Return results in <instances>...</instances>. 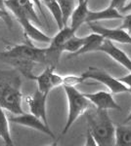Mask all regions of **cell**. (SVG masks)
I'll return each mask as SVG.
<instances>
[{
    "mask_svg": "<svg viewBox=\"0 0 131 146\" xmlns=\"http://www.w3.org/2000/svg\"><path fill=\"white\" fill-rule=\"evenodd\" d=\"M84 82V79L80 76L77 75H67L63 76V85L62 86H73L77 87L78 84H81Z\"/></svg>",
    "mask_w": 131,
    "mask_h": 146,
    "instance_id": "obj_20",
    "label": "cell"
},
{
    "mask_svg": "<svg viewBox=\"0 0 131 146\" xmlns=\"http://www.w3.org/2000/svg\"><path fill=\"white\" fill-rule=\"evenodd\" d=\"M126 3H127V0H111V3L109 6L122 13V10L125 7Z\"/></svg>",
    "mask_w": 131,
    "mask_h": 146,
    "instance_id": "obj_21",
    "label": "cell"
},
{
    "mask_svg": "<svg viewBox=\"0 0 131 146\" xmlns=\"http://www.w3.org/2000/svg\"><path fill=\"white\" fill-rule=\"evenodd\" d=\"M6 58H19L34 63L46 64V48H36L30 43L10 46L0 53V60H3Z\"/></svg>",
    "mask_w": 131,
    "mask_h": 146,
    "instance_id": "obj_4",
    "label": "cell"
},
{
    "mask_svg": "<svg viewBox=\"0 0 131 146\" xmlns=\"http://www.w3.org/2000/svg\"><path fill=\"white\" fill-rule=\"evenodd\" d=\"M0 20L3 21L9 27H12V18L8 10H4V9L0 8Z\"/></svg>",
    "mask_w": 131,
    "mask_h": 146,
    "instance_id": "obj_22",
    "label": "cell"
},
{
    "mask_svg": "<svg viewBox=\"0 0 131 146\" xmlns=\"http://www.w3.org/2000/svg\"><path fill=\"white\" fill-rule=\"evenodd\" d=\"M59 6H60L62 17H63L64 27L68 25V23L73 15V12L75 10V0H58Z\"/></svg>",
    "mask_w": 131,
    "mask_h": 146,
    "instance_id": "obj_19",
    "label": "cell"
},
{
    "mask_svg": "<svg viewBox=\"0 0 131 146\" xmlns=\"http://www.w3.org/2000/svg\"><path fill=\"white\" fill-rule=\"evenodd\" d=\"M115 145L131 146V128L118 125L115 129Z\"/></svg>",
    "mask_w": 131,
    "mask_h": 146,
    "instance_id": "obj_18",
    "label": "cell"
},
{
    "mask_svg": "<svg viewBox=\"0 0 131 146\" xmlns=\"http://www.w3.org/2000/svg\"><path fill=\"white\" fill-rule=\"evenodd\" d=\"M118 79L120 80V82H122V83L129 89V93L131 94V71L130 73H128L127 75H125V76H123V77H120V78H118Z\"/></svg>",
    "mask_w": 131,
    "mask_h": 146,
    "instance_id": "obj_25",
    "label": "cell"
},
{
    "mask_svg": "<svg viewBox=\"0 0 131 146\" xmlns=\"http://www.w3.org/2000/svg\"><path fill=\"white\" fill-rule=\"evenodd\" d=\"M88 129L95 137L98 146L115 145V125L108 111L92 106L85 112Z\"/></svg>",
    "mask_w": 131,
    "mask_h": 146,
    "instance_id": "obj_2",
    "label": "cell"
},
{
    "mask_svg": "<svg viewBox=\"0 0 131 146\" xmlns=\"http://www.w3.org/2000/svg\"><path fill=\"white\" fill-rule=\"evenodd\" d=\"M129 122H131V111L129 114H128V116L126 117V119L123 121V124H127V123H129Z\"/></svg>",
    "mask_w": 131,
    "mask_h": 146,
    "instance_id": "obj_28",
    "label": "cell"
},
{
    "mask_svg": "<svg viewBox=\"0 0 131 146\" xmlns=\"http://www.w3.org/2000/svg\"><path fill=\"white\" fill-rule=\"evenodd\" d=\"M8 119L9 122H11V123L21 125V126L35 129V131H40V133H44V135H49L53 139L56 138V136L53 133V131H51L50 127L47 126L46 124H44L43 121H41L36 116L32 115V113L23 112L21 114H16V115L13 114V116L8 117Z\"/></svg>",
    "mask_w": 131,
    "mask_h": 146,
    "instance_id": "obj_8",
    "label": "cell"
},
{
    "mask_svg": "<svg viewBox=\"0 0 131 146\" xmlns=\"http://www.w3.org/2000/svg\"><path fill=\"white\" fill-rule=\"evenodd\" d=\"M124 15L116 9L108 7L104 10L100 11H91L89 10L86 18V23H95L99 21H108V20H122Z\"/></svg>",
    "mask_w": 131,
    "mask_h": 146,
    "instance_id": "obj_14",
    "label": "cell"
},
{
    "mask_svg": "<svg viewBox=\"0 0 131 146\" xmlns=\"http://www.w3.org/2000/svg\"><path fill=\"white\" fill-rule=\"evenodd\" d=\"M89 11L88 8V1L86 0H82V1H78L77 5L75 6V10L73 12V15L71 17V27L73 30H77L80 27V25L86 23L87 14Z\"/></svg>",
    "mask_w": 131,
    "mask_h": 146,
    "instance_id": "obj_15",
    "label": "cell"
},
{
    "mask_svg": "<svg viewBox=\"0 0 131 146\" xmlns=\"http://www.w3.org/2000/svg\"><path fill=\"white\" fill-rule=\"evenodd\" d=\"M93 106L104 110H120L121 107L118 104L113 96V94L105 91L96 92L92 94H85Z\"/></svg>",
    "mask_w": 131,
    "mask_h": 146,
    "instance_id": "obj_12",
    "label": "cell"
},
{
    "mask_svg": "<svg viewBox=\"0 0 131 146\" xmlns=\"http://www.w3.org/2000/svg\"><path fill=\"white\" fill-rule=\"evenodd\" d=\"M68 100V117L67 122L62 131V135H66L75 121L92 106V103L85 96L73 86H63Z\"/></svg>",
    "mask_w": 131,
    "mask_h": 146,
    "instance_id": "obj_3",
    "label": "cell"
},
{
    "mask_svg": "<svg viewBox=\"0 0 131 146\" xmlns=\"http://www.w3.org/2000/svg\"><path fill=\"white\" fill-rule=\"evenodd\" d=\"M30 1H32V3L34 4V6L37 7V9H38V11L40 12V14L42 15V17H43L45 20H46V15H45V12L43 10V8H42V2H41V0H30Z\"/></svg>",
    "mask_w": 131,
    "mask_h": 146,
    "instance_id": "obj_26",
    "label": "cell"
},
{
    "mask_svg": "<svg viewBox=\"0 0 131 146\" xmlns=\"http://www.w3.org/2000/svg\"><path fill=\"white\" fill-rule=\"evenodd\" d=\"M4 3L6 9L13 14L17 21L20 19H28L36 25H42L34 9V4L30 0H4Z\"/></svg>",
    "mask_w": 131,
    "mask_h": 146,
    "instance_id": "obj_6",
    "label": "cell"
},
{
    "mask_svg": "<svg viewBox=\"0 0 131 146\" xmlns=\"http://www.w3.org/2000/svg\"><path fill=\"white\" fill-rule=\"evenodd\" d=\"M47 96H48V94H45L37 89L32 95L26 96L25 101L28 106L30 113H32V115L36 116L41 121H43L44 124L49 126L48 119H47V106H46Z\"/></svg>",
    "mask_w": 131,
    "mask_h": 146,
    "instance_id": "obj_9",
    "label": "cell"
},
{
    "mask_svg": "<svg viewBox=\"0 0 131 146\" xmlns=\"http://www.w3.org/2000/svg\"><path fill=\"white\" fill-rule=\"evenodd\" d=\"M16 70L0 69V107L12 114H21L23 110L22 82Z\"/></svg>",
    "mask_w": 131,
    "mask_h": 146,
    "instance_id": "obj_1",
    "label": "cell"
},
{
    "mask_svg": "<svg viewBox=\"0 0 131 146\" xmlns=\"http://www.w3.org/2000/svg\"><path fill=\"white\" fill-rule=\"evenodd\" d=\"M53 1H55V0H41V2L44 3V5H46V4H48V3H51V2H53Z\"/></svg>",
    "mask_w": 131,
    "mask_h": 146,
    "instance_id": "obj_30",
    "label": "cell"
},
{
    "mask_svg": "<svg viewBox=\"0 0 131 146\" xmlns=\"http://www.w3.org/2000/svg\"><path fill=\"white\" fill-rule=\"evenodd\" d=\"M95 52L105 53L110 58H113L114 60H116L120 65L125 67L127 70L131 71V58L122 50L118 49L115 44H113V42L110 41V40L104 39L96 48Z\"/></svg>",
    "mask_w": 131,
    "mask_h": 146,
    "instance_id": "obj_11",
    "label": "cell"
},
{
    "mask_svg": "<svg viewBox=\"0 0 131 146\" xmlns=\"http://www.w3.org/2000/svg\"><path fill=\"white\" fill-rule=\"evenodd\" d=\"M81 77L84 79V81L88 79H92L100 82L101 84L105 85L112 94L129 93V89L122 82H120L118 78H115L108 72H106L103 69H100V68L89 67L86 71L82 73Z\"/></svg>",
    "mask_w": 131,
    "mask_h": 146,
    "instance_id": "obj_5",
    "label": "cell"
},
{
    "mask_svg": "<svg viewBox=\"0 0 131 146\" xmlns=\"http://www.w3.org/2000/svg\"><path fill=\"white\" fill-rule=\"evenodd\" d=\"M55 69H56V67L53 65H47V67L45 68L41 74H32L30 79L34 80L36 82L37 89L39 91L49 95V93L53 89L58 88L63 85V76L55 72Z\"/></svg>",
    "mask_w": 131,
    "mask_h": 146,
    "instance_id": "obj_7",
    "label": "cell"
},
{
    "mask_svg": "<svg viewBox=\"0 0 131 146\" xmlns=\"http://www.w3.org/2000/svg\"><path fill=\"white\" fill-rule=\"evenodd\" d=\"M88 25L92 32L101 35L104 39L110 40L112 42H116V43L131 45V35L123 28H107L95 25L94 23H88Z\"/></svg>",
    "mask_w": 131,
    "mask_h": 146,
    "instance_id": "obj_10",
    "label": "cell"
},
{
    "mask_svg": "<svg viewBox=\"0 0 131 146\" xmlns=\"http://www.w3.org/2000/svg\"><path fill=\"white\" fill-rule=\"evenodd\" d=\"M17 22L21 25V27H22L24 30V33L28 39L37 42H42V43H50L51 37L45 34L43 31H41L36 27V25L34 23H32L30 20H28V19H20Z\"/></svg>",
    "mask_w": 131,
    "mask_h": 146,
    "instance_id": "obj_13",
    "label": "cell"
},
{
    "mask_svg": "<svg viewBox=\"0 0 131 146\" xmlns=\"http://www.w3.org/2000/svg\"><path fill=\"white\" fill-rule=\"evenodd\" d=\"M128 11H131V0L129 2H127V3H126L125 7L123 8V10H122V14H124V13H126V12H128Z\"/></svg>",
    "mask_w": 131,
    "mask_h": 146,
    "instance_id": "obj_27",
    "label": "cell"
},
{
    "mask_svg": "<svg viewBox=\"0 0 131 146\" xmlns=\"http://www.w3.org/2000/svg\"><path fill=\"white\" fill-rule=\"evenodd\" d=\"M0 138L3 140L6 146L14 145L10 133V127H9V119L6 115L5 110L2 107H0Z\"/></svg>",
    "mask_w": 131,
    "mask_h": 146,
    "instance_id": "obj_16",
    "label": "cell"
},
{
    "mask_svg": "<svg viewBox=\"0 0 131 146\" xmlns=\"http://www.w3.org/2000/svg\"><path fill=\"white\" fill-rule=\"evenodd\" d=\"M89 39H90V34L84 37H77V35H73V36H71L66 42L65 45L63 46V53L64 52H69L71 54L70 56H71L73 55H75L77 52L79 51L89 41Z\"/></svg>",
    "mask_w": 131,
    "mask_h": 146,
    "instance_id": "obj_17",
    "label": "cell"
},
{
    "mask_svg": "<svg viewBox=\"0 0 131 146\" xmlns=\"http://www.w3.org/2000/svg\"><path fill=\"white\" fill-rule=\"evenodd\" d=\"M78 1H82V0H77V2H78Z\"/></svg>",
    "mask_w": 131,
    "mask_h": 146,
    "instance_id": "obj_31",
    "label": "cell"
},
{
    "mask_svg": "<svg viewBox=\"0 0 131 146\" xmlns=\"http://www.w3.org/2000/svg\"><path fill=\"white\" fill-rule=\"evenodd\" d=\"M0 8L4 9V10H7L5 7V3H4V0H0Z\"/></svg>",
    "mask_w": 131,
    "mask_h": 146,
    "instance_id": "obj_29",
    "label": "cell"
},
{
    "mask_svg": "<svg viewBox=\"0 0 131 146\" xmlns=\"http://www.w3.org/2000/svg\"><path fill=\"white\" fill-rule=\"evenodd\" d=\"M86 1H88V2H89V0H86Z\"/></svg>",
    "mask_w": 131,
    "mask_h": 146,
    "instance_id": "obj_32",
    "label": "cell"
},
{
    "mask_svg": "<svg viewBox=\"0 0 131 146\" xmlns=\"http://www.w3.org/2000/svg\"><path fill=\"white\" fill-rule=\"evenodd\" d=\"M120 28H123L125 29L127 32L131 33V14H128V15H125L122 19V23L120 27Z\"/></svg>",
    "mask_w": 131,
    "mask_h": 146,
    "instance_id": "obj_23",
    "label": "cell"
},
{
    "mask_svg": "<svg viewBox=\"0 0 131 146\" xmlns=\"http://www.w3.org/2000/svg\"><path fill=\"white\" fill-rule=\"evenodd\" d=\"M85 145L86 146H98L97 145L96 139L95 137L93 136V135L90 133L89 129H87V133H86V141H85Z\"/></svg>",
    "mask_w": 131,
    "mask_h": 146,
    "instance_id": "obj_24",
    "label": "cell"
}]
</instances>
